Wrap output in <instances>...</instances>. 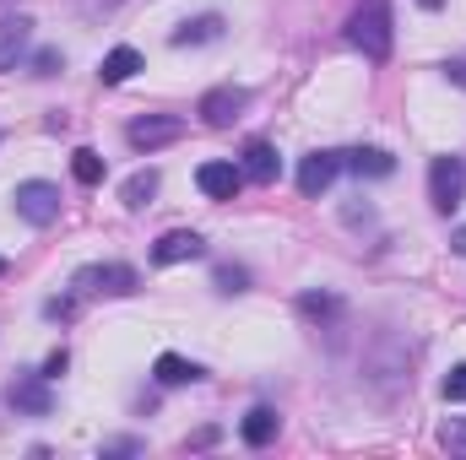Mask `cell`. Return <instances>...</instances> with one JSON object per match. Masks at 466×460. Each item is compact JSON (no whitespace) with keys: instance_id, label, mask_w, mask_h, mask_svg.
Listing matches in <instances>:
<instances>
[{"instance_id":"1","label":"cell","mask_w":466,"mask_h":460,"mask_svg":"<svg viewBox=\"0 0 466 460\" xmlns=\"http://www.w3.org/2000/svg\"><path fill=\"white\" fill-rule=\"evenodd\" d=\"M363 385L374 395H396L401 385H412V346L396 331H374V342L363 352Z\"/></svg>"},{"instance_id":"2","label":"cell","mask_w":466,"mask_h":460,"mask_svg":"<svg viewBox=\"0 0 466 460\" xmlns=\"http://www.w3.org/2000/svg\"><path fill=\"white\" fill-rule=\"evenodd\" d=\"M390 38H396V27H390V0H363L348 16V44L363 60H374V65L390 60Z\"/></svg>"},{"instance_id":"3","label":"cell","mask_w":466,"mask_h":460,"mask_svg":"<svg viewBox=\"0 0 466 460\" xmlns=\"http://www.w3.org/2000/svg\"><path fill=\"white\" fill-rule=\"evenodd\" d=\"M11 206H16V217H22L27 228H49V223L60 217V190H55L49 179H22L16 195H11Z\"/></svg>"},{"instance_id":"4","label":"cell","mask_w":466,"mask_h":460,"mask_svg":"<svg viewBox=\"0 0 466 460\" xmlns=\"http://www.w3.org/2000/svg\"><path fill=\"white\" fill-rule=\"evenodd\" d=\"M429 201H434V212H456L466 201V163L461 157H434L429 163Z\"/></svg>"},{"instance_id":"5","label":"cell","mask_w":466,"mask_h":460,"mask_svg":"<svg viewBox=\"0 0 466 460\" xmlns=\"http://www.w3.org/2000/svg\"><path fill=\"white\" fill-rule=\"evenodd\" d=\"M179 135H185V119L179 115H141V119L125 125V141H130L136 152H147V157L163 152V146H174Z\"/></svg>"},{"instance_id":"6","label":"cell","mask_w":466,"mask_h":460,"mask_svg":"<svg viewBox=\"0 0 466 460\" xmlns=\"http://www.w3.org/2000/svg\"><path fill=\"white\" fill-rule=\"evenodd\" d=\"M136 287H141V276H136L130 265H119V260L76 271V293H109V298H130Z\"/></svg>"},{"instance_id":"7","label":"cell","mask_w":466,"mask_h":460,"mask_svg":"<svg viewBox=\"0 0 466 460\" xmlns=\"http://www.w3.org/2000/svg\"><path fill=\"white\" fill-rule=\"evenodd\" d=\"M244 109H249V87H233V82H223V87H212V93L201 98V109H196V115L207 119L212 130H228Z\"/></svg>"},{"instance_id":"8","label":"cell","mask_w":466,"mask_h":460,"mask_svg":"<svg viewBox=\"0 0 466 460\" xmlns=\"http://www.w3.org/2000/svg\"><path fill=\"white\" fill-rule=\"evenodd\" d=\"M5 401H11V412H16V417H49V412H55V390H49V379H44V374L16 379Z\"/></svg>"},{"instance_id":"9","label":"cell","mask_w":466,"mask_h":460,"mask_svg":"<svg viewBox=\"0 0 466 460\" xmlns=\"http://www.w3.org/2000/svg\"><path fill=\"white\" fill-rule=\"evenodd\" d=\"M337 174H342V152H309V157L299 163V190L315 201V195H326V190L337 185Z\"/></svg>"},{"instance_id":"10","label":"cell","mask_w":466,"mask_h":460,"mask_svg":"<svg viewBox=\"0 0 466 460\" xmlns=\"http://www.w3.org/2000/svg\"><path fill=\"white\" fill-rule=\"evenodd\" d=\"M201 255H207V238L190 233V228H174L152 244V260L157 265H185V260H201Z\"/></svg>"},{"instance_id":"11","label":"cell","mask_w":466,"mask_h":460,"mask_svg":"<svg viewBox=\"0 0 466 460\" xmlns=\"http://www.w3.org/2000/svg\"><path fill=\"white\" fill-rule=\"evenodd\" d=\"M196 185H201V195H212V201H233V195L244 190V168H238V163H201V168H196Z\"/></svg>"},{"instance_id":"12","label":"cell","mask_w":466,"mask_h":460,"mask_svg":"<svg viewBox=\"0 0 466 460\" xmlns=\"http://www.w3.org/2000/svg\"><path fill=\"white\" fill-rule=\"evenodd\" d=\"M27 44H33V22L27 16H0V71H16Z\"/></svg>"},{"instance_id":"13","label":"cell","mask_w":466,"mask_h":460,"mask_svg":"<svg viewBox=\"0 0 466 460\" xmlns=\"http://www.w3.org/2000/svg\"><path fill=\"white\" fill-rule=\"evenodd\" d=\"M238 168H244V179H255V185H277V174H282V157H277V146H271V141H249Z\"/></svg>"},{"instance_id":"14","label":"cell","mask_w":466,"mask_h":460,"mask_svg":"<svg viewBox=\"0 0 466 460\" xmlns=\"http://www.w3.org/2000/svg\"><path fill=\"white\" fill-rule=\"evenodd\" d=\"M342 168H352L358 179H390L396 174V157L380 152V146H352V152H342Z\"/></svg>"},{"instance_id":"15","label":"cell","mask_w":466,"mask_h":460,"mask_svg":"<svg viewBox=\"0 0 466 460\" xmlns=\"http://www.w3.org/2000/svg\"><path fill=\"white\" fill-rule=\"evenodd\" d=\"M277 428H282V417H277L271 406H249L244 423H238V439H244L249 450H266V445L277 439Z\"/></svg>"},{"instance_id":"16","label":"cell","mask_w":466,"mask_h":460,"mask_svg":"<svg viewBox=\"0 0 466 460\" xmlns=\"http://www.w3.org/2000/svg\"><path fill=\"white\" fill-rule=\"evenodd\" d=\"M136 71H141V49L119 44V49H109V55H104V65H98V82H104V87H119V82H130Z\"/></svg>"},{"instance_id":"17","label":"cell","mask_w":466,"mask_h":460,"mask_svg":"<svg viewBox=\"0 0 466 460\" xmlns=\"http://www.w3.org/2000/svg\"><path fill=\"white\" fill-rule=\"evenodd\" d=\"M152 379H157V385H196V379H201V363H190V357H179V352H163V357L152 363Z\"/></svg>"},{"instance_id":"18","label":"cell","mask_w":466,"mask_h":460,"mask_svg":"<svg viewBox=\"0 0 466 460\" xmlns=\"http://www.w3.org/2000/svg\"><path fill=\"white\" fill-rule=\"evenodd\" d=\"M212 38H223V16H218V11H207V16H196V22H185V27L174 33V49H190V44H212Z\"/></svg>"},{"instance_id":"19","label":"cell","mask_w":466,"mask_h":460,"mask_svg":"<svg viewBox=\"0 0 466 460\" xmlns=\"http://www.w3.org/2000/svg\"><path fill=\"white\" fill-rule=\"evenodd\" d=\"M152 195H157V168H141V174H130V179H125V190H119V201H125L130 212L152 206Z\"/></svg>"},{"instance_id":"20","label":"cell","mask_w":466,"mask_h":460,"mask_svg":"<svg viewBox=\"0 0 466 460\" xmlns=\"http://www.w3.org/2000/svg\"><path fill=\"white\" fill-rule=\"evenodd\" d=\"M299 315L315 320V325H320V320H337V315H342V298H337V293H304V298H299Z\"/></svg>"},{"instance_id":"21","label":"cell","mask_w":466,"mask_h":460,"mask_svg":"<svg viewBox=\"0 0 466 460\" xmlns=\"http://www.w3.org/2000/svg\"><path fill=\"white\" fill-rule=\"evenodd\" d=\"M71 174H76L82 185H104V157H98L93 146H82V152H71Z\"/></svg>"},{"instance_id":"22","label":"cell","mask_w":466,"mask_h":460,"mask_svg":"<svg viewBox=\"0 0 466 460\" xmlns=\"http://www.w3.org/2000/svg\"><path fill=\"white\" fill-rule=\"evenodd\" d=\"M212 282H218V293H244V287H249V271H244V265H218Z\"/></svg>"},{"instance_id":"23","label":"cell","mask_w":466,"mask_h":460,"mask_svg":"<svg viewBox=\"0 0 466 460\" xmlns=\"http://www.w3.org/2000/svg\"><path fill=\"white\" fill-rule=\"evenodd\" d=\"M440 445L466 455V417H445V423H440Z\"/></svg>"},{"instance_id":"24","label":"cell","mask_w":466,"mask_h":460,"mask_svg":"<svg viewBox=\"0 0 466 460\" xmlns=\"http://www.w3.org/2000/svg\"><path fill=\"white\" fill-rule=\"evenodd\" d=\"M60 65H66V55H60V49H38V55H33V76H55Z\"/></svg>"},{"instance_id":"25","label":"cell","mask_w":466,"mask_h":460,"mask_svg":"<svg viewBox=\"0 0 466 460\" xmlns=\"http://www.w3.org/2000/svg\"><path fill=\"white\" fill-rule=\"evenodd\" d=\"M440 390H445V401H466V363H456V368L445 374V385H440Z\"/></svg>"},{"instance_id":"26","label":"cell","mask_w":466,"mask_h":460,"mask_svg":"<svg viewBox=\"0 0 466 460\" xmlns=\"http://www.w3.org/2000/svg\"><path fill=\"white\" fill-rule=\"evenodd\" d=\"M104 455H141V439H104Z\"/></svg>"},{"instance_id":"27","label":"cell","mask_w":466,"mask_h":460,"mask_svg":"<svg viewBox=\"0 0 466 460\" xmlns=\"http://www.w3.org/2000/svg\"><path fill=\"white\" fill-rule=\"evenodd\" d=\"M342 223H348V228H358V223H374V212H369V206H348V212H342Z\"/></svg>"},{"instance_id":"28","label":"cell","mask_w":466,"mask_h":460,"mask_svg":"<svg viewBox=\"0 0 466 460\" xmlns=\"http://www.w3.org/2000/svg\"><path fill=\"white\" fill-rule=\"evenodd\" d=\"M55 374H66V346H60V352H55V357L44 363V379H55Z\"/></svg>"},{"instance_id":"29","label":"cell","mask_w":466,"mask_h":460,"mask_svg":"<svg viewBox=\"0 0 466 460\" xmlns=\"http://www.w3.org/2000/svg\"><path fill=\"white\" fill-rule=\"evenodd\" d=\"M445 76H451V82H461V87H466V60H451V65H445Z\"/></svg>"},{"instance_id":"30","label":"cell","mask_w":466,"mask_h":460,"mask_svg":"<svg viewBox=\"0 0 466 460\" xmlns=\"http://www.w3.org/2000/svg\"><path fill=\"white\" fill-rule=\"evenodd\" d=\"M451 249H456V255H466V228H456V233H451Z\"/></svg>"},{"instance_id":"31","label":"cell","mask_w":466,"mask_h":460,"mask_svg":"<svg viewBox=\"0 0 466 460\" xmlns=\"http://www.w3.org/2000/svg\"><path fill=\"white\" fill-rule=\"evenodd\" d=\"M115 0H82V11H109Z\"/></svg>"},{"instance_id":"32","label":"cell","mask_w":466,"mask_h":460,"mask_svg":"<svg viewBox=\"0 0 466 460\" xmlns=\"http://www.w3.org/2000/svg\"><path fill=\"white\" fill-rule=\"evenodd\" d=\"M418 5H429V11H440V5H445V0H418Z\"/></svg>"},{"instance_id":"33","label":"cell","mask_w":466,"mask_h":460,"mask_svg":"<svg viewBox=\"0 0 466 460\" xmlns=\"http://www.w3.org/2000/svg\"><path fill=\"white\" fill-rule=\"evenodd\" d=\"M0 276H5V260H0Z\"/></svg>"}]
</instances>
